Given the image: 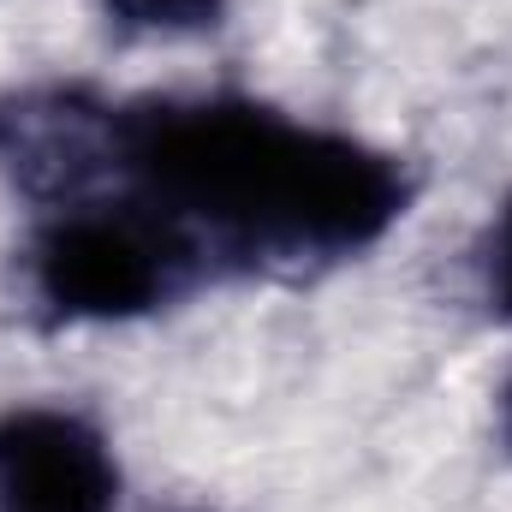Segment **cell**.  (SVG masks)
I'll list each match as a JSON object with an SVG mask.
<instances>
[{
  "label": "cell",
  "instance_id": "52a82bcc",
  "mask_svg": "<svg viewBox=\"0 0 512 512\" xmlns=\"http://www.w3.org/2000/svg\"><path fill=\"white\" fill-rule=\"evenodd\" d=\"M501 429H507V441H512V382H507V393H501Z\"/></svg>",
  "mask_w": 512,
  "mask_h": 512
},
{
  "label": "cell",
  "instance_id": "6da1fadb",
  "mask_svg": "<svg viewBox=\"0 0 512 512\" xmlns=\"http://www.w3.org/2000/svg\"><path fill=\"white\" fill-rule=\"evenodd\" d=\"M114 173H126L143 209L167 215L197 251L256 262L370 251L411 197L393 155L239 96L120 108Z\"/></svg>",
  "mask_w": 512,
  "mask_h": 512
},
{
  "label": "cell",
  "instance_id": "3957f363",
  "mask_svg": "<svg viewBox=\"0 0 512 512\" xmlns=\"http://www.w3.org/2000/svg\"><path fill=\"white\" fill-rule=\"evenodd\" d=\"M120 471L108 441L60 405L0 417V512H114Z\"/></svg>",
  "mask_w": 512,
  "mask_h": 512
},
{
  "label": "cell",
  "instance_id": "277c9868",
  "mask_svg": "<svg viewBox=\"0 0 512 512\" xmlns=\"http://www.w3.org/2000/svg\"><path fill=\"white\" fill-rule=\"evenodd\" d=\"M0 167L36 197H78L120 167V108L90 90H24L0 102Z\"/></svg>",
  "mask_w": 512,
  "mask_h": 512
},
{
  "label": "cell",
  "instance_id": "5b68a950",
  "mask_svg": "<svg viewBox=\"0 0 512 512\" xmlns=\"http://www.w3.org/2000/svg\"><path fill=\"white\" fill-rule=\"evenodd\" d=\"M102 12L120 30L143 36H191V30H215L227 0H102Z\"/></svg>",
  "mask_w": 512,
  "mask_h": 512
},
{
  "label": "cell",
  "instance_id": "8992f818",
  "mask_svg": "<svg viewBox=\"0 0 512 512\" xmlns=\"http://www.w3.org/2000/svg\"><path fill=\"white\" fill-rule=\"evenodd\" d=\"M483 268H489V292H495V304L512 316V197H507V209H501V221H495V233H489V256H483Z\"/></svg>",
  "mask_w": 512,
  "mask_h": 512
},
{
  "label": "cell",
  "instance_id": "7a4b0ae2",
  "mask_svg": "<svg viewBox=\"0 0 512 512\" xmlns=\"http://www.w3.org/2000/svg\"><path fill=\"white\" fill-rule=\"evenodd\" d=\"M197 245L155 209H78L60 215L30 251V292L60 322H126L167 304L191 274Z\"/></svg>",
  "mask_w": 512,
  "mask_h": 512
}]
</instances>
